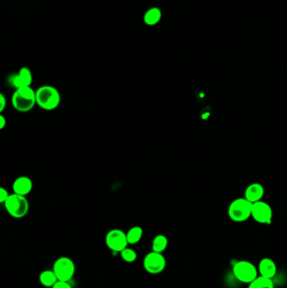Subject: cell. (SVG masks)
<instances>
[{"label":"cell","instance_id":"obj_12","mask_svg":"<svg viewBox=\"0 0 287 288\" xmlns=\"http://www.w3.org/2000/svg\"><path fill=\"white\" fill-rule=\"evenodd\" d=\"M258 275L268 279L273 280L277 272L276 262L270 258L261 259L258 265Z\"/></svg>","mask_w":287,"mask_h":288},{"label":"cell","instance_id":"obj_22","mask_svg":"<svg viewBox=\"0 0 287 288\" xmlns=\"http://www.w3.org/2000/svg\"><path fill=\"white\" fill-rule=\"evenodd\" d=\"M7 100H6L5 96L3 94H0V112H3L6 107Z\"/></svg>","mask_w":287,"mask_h":288},{"label":"cell","instance_id":"obj_20","mask_svg":"<svg viewBox=\"0 0 287 288\" xmlns=\"http://www.w3.org/2000/svg\"><path fill=\"white\" fill-rule=\"evenodd\" d=\"M9 195H10V194L5 188H3V187L0 188V202L1 203H4L6 200L9 198Z\"/></svg>","mask_w":287,"mask_h":288},{"label":"cell","instance_id":"obj_7","mask_svg":"<svg viewBox=\"0 0 287 288\" xmlns=\"http://www.w3.org/2000/svg\"><path fill=\"white\" fill-rule=\"evenodd\" d=\"M106 245L107 247L115 253H120L124 249L127 247L128 241L126 238V233L119 228H113L110 230L108 233H106Z\"/></svg>","mask_w":287,"mask_h":288},{"label":"cell","instance_id":"obj_8","mask_svg":"<svg viewBox=\"0 0 287 288\" xmlns=\"http://www.w3.org/2000/svg\"><path fill=\"white\" fill-rule=\"evenodd\" d=\"M144 267L147 273L158 275L166 267V259L163 254L152 251L144 257Z\"/></svg>","mask_w":287,"mask_h":288},{"label":"cell","instance_id":"obj_19","mask_svg":"<svg viewBox=\"0 0 287 288\" xmlns=\"http://www.w3.org/2000/svg\"><path fill=\"white\" fill-rule=\"evenodd\" d=\"M120 257L126 263H132V262L137 260L138 254L131 248L126 247V249H124L123 251L120 252Z\"/></svg>","mask_w":287,"mask_h":288},{"label":"cell","instance_id":"obj_15","mask_svg":"<svg viewBox=\"0 0 287 288\" xmlns=\"http://www.w3.org/2000/svg\"><path fill=\"white\" fill-rule=\"evenodd\" d=\"M39 281L41 285L44 286L46 288H53L55 285L58 279L57 277L56 274L53 271H43L39 276Z\"/></svg>","mask_w":287,"mask_h":288},{"label":"cell","instance_id":"obj_2","mask_svg":"<svg viewBox=\"0 0 287 288\" xmlns=\"http://www.w3.org/2000/svg\"><path fill=\"white\" fill-rule=\"evenodd\" d=\"M11 103L13 107L21 113H27L31 111L36 105L35 90L31 86L20 88L15 90L12 95Z\"/></svg>","mask_w":287,"mask_h":288},{"label":"cell","instance_id":"obj_18","mask_svg":"<svg viewBox=\"0 0 287 288\" xmlns=\"http://www.w3.org/2000/svg\"><path fill=\"white\" fill-rule=\"evenodd\" d=\"M248 288H275L273 280L258 276L252 283H249Z\"/></svg>","mask_w":287,"mask_h":288},{"label":"cell","instance_id":"obj_6","mask_svg":"<svg viewBox=\"0 0 287 288\" xmlns=\"http://www.w3.org/2000/svg\"><path fill=\"white\" fill-rule=\"evenodd\" d=\"M53 270L58 281L69 282L75 274L76 266L73 259L67 256H62L54 262Z\"/></svg>","mask_w":287,"mask_h":288},{"label":"cell","instance_id":"obj_10","mask_svg":"<svg viewBox=\"0 0 287 288\" xmlns=\"http://www.w3.org/2000/svg\"><path fill=\"white\" fill-rule=\"evenodd\" d=\"M33 77L31 71L27 67H21L16 74L12 77L10 79V84L15 90L20 88L31 86Z\"/></svg>","mask_w":287,"mask_h":288},{"label":"cell","instance_id":"obj_21","mask_svg":"<svg viewBox=\"0 0 287 288\" xmlns=\"http://www.w3.org/2000/svg\"><path fill=\"white\" fill-rule=\"evenodd\" d=\"M52 288H73L68 282L58 281Z\"/></svg>","mask_w":287,"mask_h":288},{"label":"cell","instance_id":"obj_4","mask_svg":"<svg viewBox=\"0 0 287 288\" xmlns=\"http://www.w3.org/2000/svg\"><path fill=\"white\" fill-rule=\"evenodd\" d=\"M252 207L253 203L245 197L235 199L229 205V218L236 223L246 221L252 215Z\"/></svg>","mask_w":287,"mask_h":288},{"label":"cell","instance_id":"obj_11","mask_svg":"<svg viewBox=\"0 0 287 288\" xmlns=\"http://www.w3.org/2000/svg\"><path fill=\"white\" fill-rule=\"evenodd\" d=\"M13 192L17 195L27 196L29 195L33 189V182L28 176H20L16 178L12 186Z\"/></svg>","mask_w":287,"mask_h":288},{"label":"cell","instance_id":"obj_17","mask_svg":"<svg viewBox=\"0 0 287 288\" xmlns=\"http://www.w3.org/2000/svg\"><path fill=\"white\" fill-rule=\"evenodd\" d=\"M144 236V229L139 226H134L126 233V238L129 245H136L141 240Z\"/></svg>","mask_w":287,"mask_h":288},{"label":"cell","instance_id":"obj_5","mask_svg":"<svg viewBox=\"0 0 287 288\" xmlns=\"http://www.w3.org/2000/svg\"><path fill=\"white\" fill-rule=\"evenodd\" d=\"M232 272L237 281L245 284L252 283L259 276L258 268H256L253 263L248 260H239L235 263L232 268Z\"/></svg>","mask_w":287,"mask_h":288},{"label":"cell","instance_id":"obj_14","mask_svg":"<svg viewBox=\"0 0 287 288\" xmlns=\"http://www.w3.org/2000/svg\"><path fill=\"white\" fill-rule=\"evenodd\" d=\"M162 12L157 7L148 9L144 15V21L147 26H155L161 21Z\"/></svg>","mask_w":287,"mask_h":288},{"label":"cell","instance_id":"obj_16","mask_svg":"<svg viewBox=\"0 0 287 288\" xmlns=\"http://www.w3.org/2000/svg\"><path fill=\"white\" fill-rule=\"evenodd\" d=\"M168 245H169V240L167 237L164 234H158L152 239V251L163 254L164 251H166Z\"/></svg>","mask_w":287,"mask_h":288},{"label":"cell","instance_id":"obj_3","mask_svg":"<svg viewBox=\"0 0 287 288\" xmlns=\"http://www.w3.org/2000/svg\"><path fill=\"white\" fill-rule=\"evenodd\" d=\"M3 205L7 213L14 219H23L29 213V203L27 196L13 193Z\"/></svg>","mask_w":287,"mask_h":288},{"label":"cell","instance_id":"obj_13","mask_svg":"<svg viewBox=\"0 0 287 288\" xmlns=\"http://www.w3.org/2000/svg\"><path fill=\"white\" fill-rule=\"evenodd\" d=\"M264 194V187L259 183H253L247 187L244 193V197L251 203L261 201Z\"/></svg>","mask_w":287,"mask_h":288},{"label":"cell","instance_id":"obj_1","mask_svg":"<svg viewBox=\"0 0 287 288\" xmlns=\"http://www.w3.org/2000/svg\"><path fill=\"white\" fill-rule=\"evenodd\" d=\"M36 105L44 111H54L61 103L58 90L52 85H42L35 90Z\"/></svg>","mask_w":287,"mask_h":288},{"label":"cell","instance_id":"obj_9","mask_svg":"<svg viewBox=\"0 0 287 288\" xmlns=\"http://www.w3.org/2000/svg\"><path fill=\"white\" fill-rule=\"evenodd\" d=\"M251 217L258 224H270L272 221V208L264 201H257L253 203Z\"/></svg>","mask_w":287,"mask_h":288},{"label":"cell","instance_id":"obj_23","mask_svg":"<svg viewBox=\"0 0 287 288\" xmlns=\"http://www.w3.org/2000/svg\"><path fill=\"white\" fill-rule=\"evenodd\" d=\"M6 125H7V120H6L5 117L1 114L0 115V129L2 130L5 128Z\"/></svg>","mask_w":287,"mask_h":288}]
</instances>
